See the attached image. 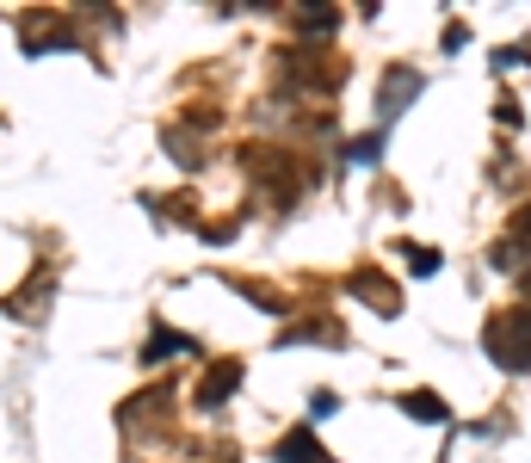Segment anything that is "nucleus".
Masks as SVG:
<instances>
[{"label":"nucleus","mask_w":531,"mask_h":463,"mask_svg":"<svg viewBox=\"0 0 531 463\" xmlns=\"http://www.w3.org/2000/svg\"><path fill=\"white\" fill-rule=\"evenodd\" d=\"M44 284H50V272H38L31 284H19L13 297H0V309H13V315H38V297H44Z\"/></svg>","instance_id":"3"},{"label":"nucleus","mask_w":531,"mask_h":463,"mask_svg":"<svg viewBox=\"0 0 531 463\" xmlns=\"http://www.w3.org/2000/svg\"><path fill=\"white\" fill-rule=\"evenodd\" d=\"M278 463H328V451L315 445V433H291L285 445H278Z\"/></svg>","instance_id":"2"},{"label":"nucleus","mask_w":531,"mask_h":463,"mask_svg":"<svg viewBox=\"0 0 531 463\" xmlns=\"http://www.w3.org/2000/svg\"><path fill=\"white\" fill-rule=\"evenodd\" d=\"M235 383H241V365H217V371H210V377L198 383V402H204V408H217Z\"/></svg>","instance_id":"1"},{"label":"nucleus","mask_w":531,"mask_h":463,"mask_svg":"<svg viewBox=\"0 0 531 463\" xmlns=\"http://www.w3.org/2000/svg\"><path fill=\"white\" fill-rule=\"evenodd\" d=\"M180 352H192V340H180V334H149V352H143V359L155 365V359H180Z\"/></svg>","instance_id":"4"}]
</instances>
